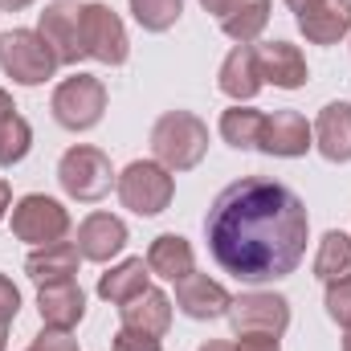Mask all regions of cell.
Listing matches in <instances>:
<instances>
[{"label":"cell","instance_id":"obj_1","mask_svg":"<svg viewBox=\"0 0 351 351\" xmlns=\"http://www.w3.org/2000/svg\"><path fill=\"white\" fill-rule=\"evenodd\" d=\"M311 217L294 188L241 176L217 192L204 217V241L213 262L245 286H265L290 278L306 258Z\"/></svg>","mask_w":351,"mask_h":351},{"label":"cell","instance_id":"obj_2","mask_svg":"<svg viewBox=\"0 0 351 351\" xmlns=\"http://www.w3.org/2000/svg\"><path fill=\"white\" fill-rule=\"evenodd\" d=\"M208 152V123L192 110H164L152 127V156L168 172H192Z\"/></svg>","mask_w":351,"mask_h":351},{"label":"cell","instance_id":"obj_3","mask_svg":"<svg viewBox=\"0 0 351 351\" xmlns=\"http://www.w3.org/2000/svg\"><path fill=\"white\" fill-rule=\"evenodd\" d=\"M114 192L123 200V208H131L135 217H160L176 196V180L164 164L156 160H135L127 164L119 180H114Z\"/></svg>","mask_w":351,"mask_h":351},{"label":"cell","instance_id":"obj_4","mask_svg":"<svg viewBox=\"0 0 351 351\" xmlns=\"http://www.w3.org/2000/svg\"><path fill=\"white\" fill-rule=\"evenodd\" d=\"M0 70L16 86H41L58 74V58L37 37V29H8L0 33Z\"/></svg>","mask_w":351,"mask_h":351},{"label":"cell","instance_id":"obj_5","mask_svg":"<svg viewBox=\"0 0 351 351\" xmlns=\"http://www.w3.org/2000/svg\"><path fill=\"white\" fill-rule=\"evenodd\" d=\"M114 180H119V176L110 168L106 152H98V147H90V143L70 147V152L58 160V184L66 188V196H74V200H82V204L102 200V196L114 188Z\"/></svg>","mask_w":351,"mask_h":351},{"label":"cell","instance_id":"obj_6","mask_svg":"<svg viewBox=\"0 0 351 351\" xmlns=\"http://www.w3.org/2000/svg\"><path fill=\"white\" fill-rule=\"evenodd\" d=\"M49 110H53L58 127H66V131H90L106 114V86L94 74H74V78L58 82L53 98H49Z\"/></svg>","mask_w":351,"mask_h":351},{"label":"cell","instance_id":"obj_7","mask_svg":"<svg viewBox=\"0 0 351 351\" xmlns=\"http://www.w3.org/2000/svg\"><path fill=\"white\" fill-rule=\"evenodd\" d=\"M70 233V213L62 200L45 196V192H29L12 204V237L29 241V245H53L66 241Z\"/></svg>","mask_w":351,"mask_h":351},{"label":"cell","instance_id":"obj_8","mask_svg":"<svg viewBox=\"0 0 351 351\" xmlns=\"http://www.w3.org/2000/svg\"><path fill=\"white\" fill-rule=\"evenodd\" d=\"M37 37L53 49L58 66H78L86 58V45H82V4L49 0L45 12L37 16Z\"/></svg>","mask_w":351,"mask_h":351},{"label":"cell","instance_id":"obj_9","mask_svg":"<svg viewBox=\"0 0 351 351\" xmlns=\"http://www.w3.org/2000/svg\"><path fill=\"white\" fill-rule=\"evenodd\" d=\"M237 335H286L290 327V302L274 290H245L233 298L229 315Z\"/></svg>","mask_w":351,"mask_h":351},{"label":"cell","instance_id":"obj_10","mask_svg":"<svg viewBox=\"0 0 351 351\" xmlns=\"http://www.w3.org/2000/svg\"><path fill=\"white\" fill-rule=\"evenodd\" d=\"M82 45H86V58L102 62V66H123L127 53H131V41H127V29L119 21V12L102 0L82 4Z\"/></svg>","mask_w":351,"mask_h":351},{"label":"cell","instance_id":"obj_11","mask_svg":"<svg viewBox=\"0 0 351 351\" xmlns=\"http://www.w3.org/2000/svg\"><path fill=\"white\" fill-rule=\"evenodd\" d=\"M311 147H315V127H311L298 110H274V114H265L258 152L278 156V160H298V156H306Z\"/></svg>","mask_w":351,"mask_h":351},{"label":"cell","instance_id":"obj_12","mask_svg":"<svg viewBox=\"0 0 351 351\" xmlns=\"http://www.w3.org/2000/svg\"><path fill=\"white\" fill-rule=\"evenodd\" d=\"M176 306H180L188 319L208 323V319H225V315H229L233 294H229L221 282H213L208 274H196V269H192L188 278L176 282Z\"/></svg>","mask_w":351,"mask_h":351},{"label":"cell","instance_id":"obj_13","mask_svg":"<svg viewBox=\"0 0 351 351\" xmlns=\"http://www.w3.org/2000/svg\"><path fill=\"white\" fill-rule=\"evenodd\" d=\"M254 49H258V70H262L265 86H278V90L306 86L311 70H306V58H302L298 45H290V41H262Z\"/></svg>","mask_w":351,"mask_h":351},{"label":"cell","instance_id":"obj_14","mask_svg":"<svg viewBox=\"0 0 351 351\" xmlns=\"http://www.w3.org/2000/svg\"><path fill=\"white\" fill-rule=\"evenodd\" d=\"M37 311H41V323L53 327V331H74L86 315V294L74 278L66 282H45L37 286Z\"/></svg>","mask_w":351,"mask_h":351},{"label":"cell","instance_id":"obj_15","mask_svg":"<svg viewBox=\"0 0 351 351\" xmlns=\"http://www.w3.org/2000/svg\"><path fill=\"white\" fill-rule=\"evenodd\" d=\"M127 250V225L110 213H90L78 225V254L82 262H110Z\"/></svg>","mask_w":351,"mask_h":351},{"label":"cell","instance_id":"obj_16","mask_svg":"<svg viewBox=\"0 0 351 351\" xmlns=\"http://www.w3.org/2000/svg\"><path fill=\"white\" fill-rule=\"evenodd\" d=\"M217 86H221L225 98H233V102H250V98H258V90L265 86L262 70H258V49H254V45H233L229 58L221 62Z\"/></svg>","mask_w":351,"mask_h":351},{"label":"cell","instance_id":"obj_17","mask_svg":"<svg viewBox=\"0 0 351 351\" xmlns=\"http://www.w3.org/2000/svg\"><path fill=\"white\" fill-rule=\"evenodd\" d=\"M298 29L311 45H335L351 33V0H319L298 12Z\"/></svg>","mask_w":351,"mask_h":351},{"label":"cell","instance_id":"obj_18","mask_svg":"<svg viewBox=\"0 0 351 351\" xmlns=\"http://www.w3.org/2000/svg\"><path fill=\"white\" fill-rule=\"evenodd\" d=\"M315 147L331 164L351 160V102H327L315 119Z\"/></svg>","mask_w":351,"mask_h":351},{"label":"cell","instance_id":"obj_19","mask_svg":"<svg viewBox=\"0 0 351 351\" xmlns=\"http://www.w3.org/2000/svg\"><path fill=\"white\" fill-rule=\"evenodd\" d=\"M119 319H123V327H131V331H147V335H168V327H172V298L164 294V290H143V294H135L131 302H123L119 306Z\"/></svg>","mask_w":351,"mask_h":351},{"label":"cell","instance_id":"obj_20","mask_svg":"<svg viewBox=\"0 0 351 351\" xmlns=\"http://www.w3.org/2000/svg\"><path fill=\"white\" fill-rule=\"evenodd\" d=\"M78 262H82V254H78L74 241L33 245V254L25 258V274H29L37 286H45V282H66V278L78 274Z\"/></svg>","mask_w":351,"mask_h":351},{"label":"cell","instance_id":"obj_21","mask_svg":"<svg viewBox=\"0 0 351 351\" xmlns=\"http://www.w3.org/2000/svg\"><path fill=\"white\" fill-rule=\"evenodd\" d=\"M147 269H152L156 278L180 282V278H188V274L196 269V254H192V245H188L180 233H160V237L152 241V250H147Z\"/></svg>","mask_w":351,"mask_h":351},{"label":"cell","instance_id":"obj_22","mask_svg":"<svg viewBox=\"0 0 351 351\" xmlns=\"http://www.w3.org/2000/svg\"><path fill=\"white\" fill-rule=\"evenodd\" d=\"M147 278H152V269H147L143 258H127V262L110 265V269L98 278V298H106V302L123 306V302H131L135 294H143V290H147Z\"/></svg>","mask_w":351,"mask_h":351},{"label":"cell","instance_id":"obj_23","mask_svg":"<svg viewBox=\"0 0 351 351\" xmlns=\"http://www.w3.org/2000/svg\"><path fill=\"white\" fill-rule=\"evenodd\" d=\"M269 25V0H237L225 16H221V29L229 41L237 45H254Z\"/></svg>","mask_w":351,"mask_h":351},{"label":"cell","instance_id":"obj_24","mask_svg":"<svg viewBox=\"0 0 351 351\" xmlns=\"http://www.w3.org/2000/svg\"><path fill=\"white\" fill-rule=\"evenodd\" d=\"M262 127H265V114L254 110V106H241V102L221 114V139L229 147H237V152H254L258 139H262Z\"/></svg>","mask_w":351,"mask_h":351},{"label":"cell","instance_id":"obj_25","mask_svg":"<svg viewBox=\"0 0 351 351\" xmlns=\"http://www.w3.org/2000/svg\"><path fill=\"white\" fill-rule=\"evenodd\" d=\"M343 274H351V237L339 233V229H331V233H323V241H319L315 278L335 282V278H343Z\"/></svg>","mask_w":351,"mask_h":351},{"label":"cell","instance_id":"obj_26","mask_svg":"<svg viewBox=\"0 0 351 351\" xmlns=\"http://www.w3.org/2000/svg\"><path fill=\"white\" fill-rule=\"evenodd\" d=\"M33 147V127L21 119V114H8L0 119V168H12L29 156Z\"/></svg>","mask_w":351,"mask_h":351},{"label":"cell","instance_id":"obj_27","mask_svg":"<svg viewBox=\"0 0 351 351\" xmlns=\"http://www.w3.org/2000/svg\"><path fill=\"white\" fill-rule=\"evenodd\" d=\"M127 4H131V16L139 21V29H147V33H168L184 12V0H127Z\"/></svg>","mask_w":351,"mask_h":351},{"label":"cell","instance_id":"obj_28","mask_svg":"<svg viewBox=\"0 0 351 351\" xmlns=\"http://www.w3.org/2000/svg\"><path fill=\"white\" fill-rule=\"evenodd\" d=\"M327 315H331L339 327H351V274L327 282Z\"/></svg>","mask_w":351,"mask_h":351},{"label":"cell","instance_id":"obj_29","mask_svg":"<svg viewBox=\"0 0 351 351\" xmlns=\"http://www.w3.org/2000/svg\"><path fill=\"white\" fill-rule=\"evenodd\" d=\"M110 351H164V343H160V335H147V331H131V327H123V331L114 335Z\"/></svg>","mask_w":351,"mask_h":351},{"label":"cell","instance_id":"obj_30","mask_svg":"<svg viewBox=\"0 0 351 351\" xmlns=\"http://www.w3.org/2000/svg\"><path fill=\"white\" fill-rule=\"evenodd\" d=\"M25 351H78V339H74L70 331H53V327H45V331H41Z\"/></svg>","mask_w":351,"mask_h":351},{"label":"cell","instance_id":"obj_31","mask_svg":"<svg viewBox=\"0 0 351 351\" xmlns=\"http://www.w3.org/2000/svg\"><path fill=\"white\" fill-rule=\"evenodd\" d=\"M16 311H21V290L12 286V278L0 274V327H8L16 319Z\"/></svg>","mask_w":351,"mask_h":351},{"label":"cell","instance_id":"obj_32","mask_svg":"<svg viewBox=\"0 0 351 351\" xmlns=\"http://www.w3.org/2000/svg\"><path fill=\"white\" fill-rule=\"evenodd\" d=\"M233 351H282V348H278V335H237Z\"/></svg>","mask_w":351,"mask_h":351},{"label":"cell","instance_id":"obj_33","mask_svg":"<svg viewBox=\"0 0 351 351\" xmlns=\"http://www.w3.org/2000/svg\"><path fill=\"white\" fill-rule=\"evenodd\" d=\"M200 4H204V12H213V16H225L237 0H200Z\"/></svg>","mask_w":351,"mask_h":351},{"label":"cell","instance_id":"obj_34","mask_svg":"<svg viewBox=\"0 0 351 351\" xmlns=\"http://www.w3.org/2000/svg\"><path fill=\"white\" fill-rule=\"evenodd\" d=\"M8 208H12V188H8V180H0V221H4Z\"/></svg>","mask_w":351,"mask_h":351},{"label":"cell","instance_id":"obj_35","mask_svg":"<svg viewBox=\"0 0 351 351\" xmlns=\"http://www.w3.org/2000/svg\"><path fill=\"white\" fill-rule=\"evenodd\" d=\"M8 114H16V106H12V94L0 90V119H8Z\"/></svg>","mask_w":351,"mask_h":351},{"label":"cell","instance_id":"obj_36","mask_svg":"<svg viewBox=\"0 0 351 351\" xmlns=\"http://www.w3.org/2000/svg\"><path fill=\"white\" fill-rule=\"evenodd\" d=\"M33 0H0V12H21V8H29Z\"/></svg>","mask_w":351,"mask_h":351},{"label":"cell","instance_id":"obj_37","mask_svg":"<svg viewBox=\"0 0 351 351\" xmlns=\"http://www.w3.org/2000/svg\"><path fill=\"white\" fill-rule=\"evenodd\" d=\"M200 351H233V343H225V339H208Z\"/></svg>","mask_w":351,"mask_h":351},{"label":"cell","instance_id":"obj_38","mask_svg":"<svg viewBox=\"0 0 351 351\" xmlns=\"http://www.w3.org/2000/svg\"><path fill=\"white\" fill-rule=\"evenodd\" d=\"M286 4H290L294 12H306V8H311V4H319V0H286Z\"/></svg>","mask_w":351,"mask_h":351},{"label":"cell","instance_id":"obj_39","mask_svg":"<svg viewBox=\"0 0 351 351\" xmlns=\"http://www.w3.org/2000/svg\"><path fill=\"white\" fill-rule=\"evenodd\" d=\"M343 351H351V327H348V335H343Z\"/></svg>","mask_w":351,"mask_h":351},{"label":"cell","instance_id":"obj_40","mask_svg":"<svg viewBox=\"0 0 351 351\" xmlns=\"http://www.w3.org/2000/svg\"><path fill=\"white\" fill-rule=\"evenodd\" d=\"M0 351H4V327H0Z\"/></svg>","mask_w":351,"mask_h":351}]
</instances>
